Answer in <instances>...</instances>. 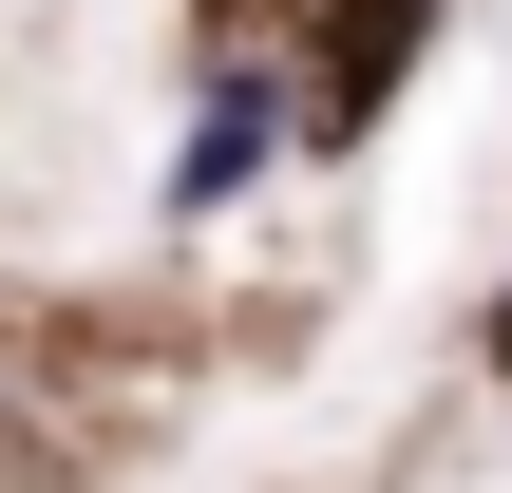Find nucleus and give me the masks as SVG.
Here are the masks:
<instances>
[{"label":"nucleus","instance_id":"obj_1","mask_svg":"<svg viewBox=\"0 0 512 493\" xmlns=\"http://www.w3.org/2000/svg\"><path fill=\"white\" fill-rule=\"evenodd\" d=\"M266 171H285V95H266V76H209V95H190V133H171V228L247 209Z\"/></svg>","mask_w":512,"mask_h":493}]
</instances>
